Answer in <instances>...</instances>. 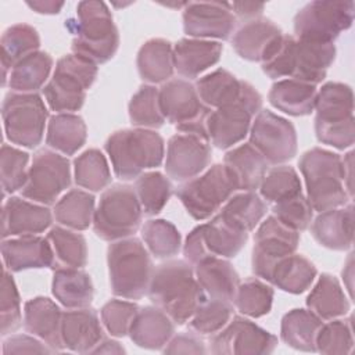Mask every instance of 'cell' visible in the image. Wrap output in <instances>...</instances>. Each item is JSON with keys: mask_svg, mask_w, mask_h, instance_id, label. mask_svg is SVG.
<instances>
[{"mask_svg": "<svg viewBox=\"0 0 355 355\" xmlns=\"http://www.w3.org/2000/svg\"><path fill=\"white\" fill-rule=\"evenodd\" d=\"M336 53L334 43L301 40L283 33L275 50L261 62V68L270 79L290 78L316 86L326 78Z\"/></svg>", "mask_w": 355, "mask_h": 355, "instance_id": "cell-1", "label": "cell"}, {"mask_svg": "<svg viewBox=\"0 0 355 355\" xmlns=\"http://www.w3.org/2000/svg\"><path fill=\"white\" fill-rule=\"evenodd\" d=\"M147 295L178 326L187 323L205 298L196 279L194 266L186 259H169L158 265L153 272Z\"/></svg>", "mask_w": 355, "mask_h": 355, "instance_id": "cell-2", "label": "cell"}, {"mask_svg": "<svg viewBox=\"0 0 355 355\" xmlns=\"http://www.w3.org/2000/svg\"><path fill=\"white\" fill-rule=\"evenodd\" d=\"M65 28L73 35L72 53L97 65L108 62L118 51V28L104 1L87 0L78 3L76 17L65 21Z\"/></svg>", "mask_w": 355, "mask_h": 355, "instance_id": "cell-3", "label": "cell"}, {"mask_svg": "<svg viewBox=\"0 0 355 355\" xmlns=\"http://www.w3.org/2000/svg\"><path fill=\"white\" fill-rule=\"evenodd\" d=\"M104 150L112 171L121 180L137 179L147 169L157 168L165 157L162 136L151 129H121L108 136Z\"/></svg>", "mask_w": 355, "mask_h": 355, "instance_id": "cell-4", "label": "cell"}, {"mask_svg": "<svg viewBox=\"0 0 355 355\" xmlns=\"http://www.w3.org/2000/svg\"><path fill=\"white\" fill-rule=\"evenodd\" d=\"M315 135L322 144L347 150L355 141L354 93L341 82L324 83L315 100Z\"/></svg>", "mask_w": 355, "mask_h": 355, "instance_id": "cell-5", "label": "cell"}, {"mask_svg": "<svg viewBox=\"0 0 355 355\" xmlns=\"http://www.w3.org/2000/svg\"><path fill=\"white\" fill-rule=\"evenodd\" d=\"M306 198L313 211L323 212L348 204L351 197L344 184L341 155L320 147L305 151L298 161Z\"/></svg>", "mask_w": 355, "mask_h": 355, "instance_id": "cell-6", "label": "cell"}, {"mask_svg": "<svg viewBox=\"0 0 355 355\" xmlns=\"http://www.w3.org/2000/svg\"><path fill=\"white\" fill-rule=\"evenodd\" d=\"M107 265L114 295L140 300L147 294L154 266L147 247L137 237L111 241L107 248Z\"/></svg>", "mask_w": 355, "mask_h": 355, "instance_id": "cell-7", "label": "cell"}, {"mask_svg": "<svg viewBox=\"0 0 355 355\" xmlns=\"http://www.w3.org/2000/svg\"><path fill=\"white\" fill-rule=\"evenodd\" d=\"M97 73L98 67L93 61L75 53L62 55L55 62L53 76L42 89L47 107L55 114L80 110Z\"/></svg>", "mask_w": 355, "mask_h": 355, "instance_id": "cell-8", "label": "cell"}, {"mask_svg": "<svg viewBox=\"0 0 355 355\" xmlns=\"http://www.w3.org/2000/svg\"><path fill=\"white\" fill-rule=\"evenodd\" d=\"M143 209L133 186L116 183L108 186L94 209L93 232L104 241H116L133 236L141 225Z\"/></svg>", "mask_w": 355, "mask_h": 355, "instance_id": "cell-9", "label": "cell"}, {"mask_svg": "<svg viewBox=\"0 0 355 355\" xmlns=\"http://www.w3.org/2000/svg\"><path fill=\"white\" fill-rule=\"evenodd\" d=\"M1 118L6 137L11 144L36 148L47 129L49 110L37 93L10 92L1 104Z\"/></svg>", "mask_w": 355, "mask_h": 355, "instance_id": "cell-10", "label": "cell"}, {"mask_svg": "<svg viewBox=\"0 0 355 355\" xmlns=\"http://www.w3.org/2000/svg\"><path fill=\"white\" fill-rule=\"evenodd\" d=\"M236 191L226 166L215 164L198 176L183 182L176 196L193 219L204 220L215 215Z\"/></svg>", "mask_w": 355, "mask_h": 355, "instance_id": "cell-11", "label": "cell"}, {"mask_svg": "<svg viewBox=\"0 0 355 355\" xmlns=\"http://www.w3.org/2000/svg\"><path fill=\"white\" fill-rule=\"evenodd\" d=\"M158 97L165 121L179 133L197 135L209 140L207 119L212 110L201 101L193 83L186 79H169L158 89Z\"/></svg>", "mask_w": 355, "mask_h": 355, "instance_id": "cell-12", "label": "cell"}, {"mask_svg": "<svg viewBox=\"0 0 355 355\" xmlns=\"http://www.w3.org/2000/svg\"><path fill=\"white\" fill-rule=\"evenodd\" d=\"M355 15L354 1L306 3L294 15V37L319 43H334L341 32L351 28Z\"/></svg>", "mask_w": 355, "mask_h": 355, "instance_id": "cell-13", "label": "cell"}, {"mask_svg": "<svg viewBox=\"0 0 355 355\" xmlns=\"http://www.w3.org/2000/svg\"><path fill=\"white\" fill-rule=\"evenodd\" d=\"M71 184V164L68 158L51 148H40L33 154L28 180L21 190L22 197L53 205Z\"/></svg>", "mask_w": 355, "mask_h": 355, "instance_id": "cell-14", "label": "cell"}, {"mask_svg": "<svg viewBox=\"0 0 355 355\" xmlns=\"http://www.w3.org/2000/svg\"><path fill=\"white\" fill-rule=\"evenodd\" d=\"M250 144L268 164L283 165L297 155V130L288 119L269 110H261L251 123Z\"/></svg>", "mask_w": 355, "mask_h": 355, "instance_id": "cell-15", "label": "cell"}, {"mask_svg": "<svg viewBox=\"0 0 355 355\" xmlns=\"http://www.w3.org/2000/svg\"><path fill=\"white\" fill-rule=\"evenodd\" d=\"M301 236L298 232L288 229L273 215H269L259 223L254 234V247L251 254L252 273L257 277L269 282L276 263L294 254L298 248Z\"/></svg>", "mask_w": 355, "mask_h": 355, "instance_id": "cell-16", "label": "cell"}, {"mask_svg": "<svg viewBox=\"0 0 355 355\" xmlns=\"http://www.w3.org/2000/svg\"><path fill=\"white\" fill-rule=\"evenodd\" d=\"M277 347V337L250 319L233 315L229 323L211 337L215 355H268Z\"/></svg>", "mask_w": 355, "mask_h": 355, "instance_id": "cell-17", "label": "cell"}, {"mask_svg": "<svg viewBox=\"0 0 355 355\" xmlns=\"http://www.w3.org/2000/svg\"><path fill=\"white\" fill-rule=\"evenodd\" d=\"M197 93L201 101L211 110L243 104L251 108L255 114L262 110V96L248 82L237 79L232 72L218 68L196 83Z\"/></svg>", "mask_w": 355, "mask_h": 355, "instance_id": "cell-18", "label": "cell"}, {"mask_svg": "<svg viewBox=\"0 0 355 355\" xmlns=\"http://www.w3.org/2000/svg\"><path fill=\"white\" fill-rule=\"evenodd\" d=\"M183 31L189 37L227 40L234 33L237 18L230 3L187 1L182 14Z\"/></svg>", "mask_w": 355, "mask_h": 355, "instance_id": "cell-19", "label": "cell"}, {"mask_svg": "<svg viewBox=\"0 0 355 355\" xmlns=\"http://www.w3.org/2000/svg\"><path fill=\"white\" fill-rule=\"evenodd\" d=\"M212 159L209 140L190 133H176L166 144L165 171L176 182H187L202 173Z\"/></svg>", "mask_w": 355, "mask_h": 355, "instance_id": "cell-20", "label": "cell"}, {"mask_svg": "<svg viewBox=\"0 0 355 355\" xmlns=\"http://www.w3.org/2000/svg\"><path fill=\"white\" fill-rule=\"evenodd\" d=\"M53 212L47 205L28 198L10 196L1 211V237L32 236L47 230L53 223Z\"/></svg>", "mask_w": 355, "mask_h": 355, "instance_id": "cell-21", "label": "cell"}, {"mask_svg": "<svg viewBox=\"0 0 355 355\" xmlns=\"http://www.w3.org/2000/svg\"><path fill=\"white\" fill-rule=\"evenodd\" d=\"M283 31L268 18H257L243 22L233 33L232 46L237 55L245 61L263 62L275 50Z\"/></svg>", "mask_w": 355, "mask_h": 355, "instance_id": "cell-22", "label": "cell"}, {"mask_svg": "<svg viewBox=\"0 0 355 355\" xmlns=\"http://www.w3.org/2000/svg\"><path fill=\"white\" fill-rule=\"evenodd\" d=\"M4 269L22 272L28 269L53 268L55 257L49 239L42 236H18L4 239L1 243Z\"/></svg>", "mask_w": 355, "mask_h": 355, "instance_id": "cell-23", "label": "cell"}, {"mask_svg": "<svg viewBox=\"0 0 355 355\" xmlns=\"http://www.w3.org/2000/svg\"><path fill=\"white\" fill-rule=\"evenodd\" d=\"M255 115L251 108L243 104L212 110L207 119L209 143L219 150L232 148L247 137Z\"/></svg>", "mask_w": 355, "mask_h": 355, "instance_id": "cell-24", "label": "cell"}, {"mask_svg": "<svg viewBox=\"0 0 355 355\" xmlns=\"http://www.w3.org/2000/svg\"><path fill=\"white\" fill-rule=\"evenodd\" d=\"M311 233L315 241L333 251H347L354 244V205L333 208L312 219Z\"/></svg>", "mask_w": 355, "mask_h": 355, "instance_id": "cell-25", "label": "cell"}, {"mask_svg": "<svg viewBox=\"0 0 355 355\" xmlns=\"http://www.w3.org/2000/svg\"><path fill=\"white\" fill-rule=\"evenodd\" d=\"M103 338V326L93 308H76L64 312L61 322L64 348L79 354H89Z\"/></svg>", "mask_w": 355, "mask_h": 355, "instance_id": "cell-26", "label": "cell"}, {"mask_svg": "<svg viewBox=\"0 0 355 355\" xmlns=\"http://www.w3.org/2000/svg\"><path fill=\"white\" fill-rule=\"evenodd\" d=\"M64 312L49 297H35L24 305V327L57 352L64 349L61 341V322Z\"/></svg>", "mask_w": 355, "mask_h": 355, "instance_id": "cell-27", "label": "cell"}, {"mask_svg": "<svg viewBox=\"0 0 355 355\" xmlns=\"http://www.w3.org/2000/svg\"><path fill=\"white\" fill-rule=\"evenodd\" d=\"M223 46L216 40L194 37L179 39L173 44V64L179 75L194 79L215 65L222 55Z\"/></svg>", "mask_w": 355, "mask_h": 355, "instance_id": "cell-28", "label": "cell"}, {"mask_svg": "<svg viewBox=\"0 0 355 355\" xmlns=\"http://www.w3.org/2000/svg\"><path fill=\"white\" fill-rule=\"evenodd\" d=\"M194 275L205 297L233 302L240 276L229 259L208 257L194 265Z\"/></svg>", "mask_w": 355, "mask_h": 355, "instance_id": "cell-29", "label": "cell"}, {"mask_svg": "<svg viewBox=\"0 0 355 355\" xmlns=\"http://www.w3.org/2000/svg\"><path fill=\"white\" fill-rule=\"evenodd\" d=\"M175 322L158 306L148 305L139 308L130 329L129 337L140 348L162 349L175 334Z\"/></svg>", "mask_w": 355, "mask_h": 355, "instance_id": "cell-30", "label": "cell"}, {"mask_svg": "<svg viewBox=\"0 0 355 355\" xmlns=\"http://www.w3.org/2000/svg\"><path fill=\"white\" fill-rule=\"evenodd\" d=\"M223 165L237 191H255L269 168L266 159L250 143L229 150L223 157Z\"/></svg>", "mask_w": 355, "mask_h": 355, "instance_id": "cell-31", "label": "cell"}, {"mask_svg": "<svg viewBox=\"0 0 355 355\" xmlns=\"http://www.w3.org/2000/svg\"><path fill=\"white\" fill-rule=\"evenodd\" d=\"M201 232L209 257L234 258L248 240V232L220 212H216L209 222L202 223Z\"/></svg>", "mask_w": 355, "mask_h": 355, "instance_id": "cell-32", "label": "cell"}, {"mask_svg": "<svg viewBox=\"0 0 355 355\" xmlns=\"http://www.w3.org/2000/svg\"><path fill=\"white\" fill-rule=\"evenodd\" d=\"M54 298L68 309L87 308L93 302L94 287L92 277L80 268H54L51 280Z\"/></svg>", "mask_w": 355, "mask_h": 355, "instance_id": "cell-33", "label": "cell"}, {"mask_svg": "<svg viewBox=\"0 0 355 355\" xmlns=\"http://www.w3.org/2000/svg\"><path fill=\"white\" fill-rule=\"evenodd\" d=\"M136 67L140 78L148 85L168 82L175 71L172 43L162 37L148 39L137 51Z\"/></svg>", "mask_w": 355, "mask_h": 355, "instance_id": "cell-34", "label": "cell"}, {"mask_svg": "<svg viewBox=\"0 0 355 355\" xmlns=\"http://www.w3.org/2000/svg\"><path fill=\"white\" fill-rule=\"evenodd\" d=\"M318 89L315 85L295 79L276 80L269 93V103L279 111L291 116H305L313 112Z\"/></svg>", "mask_w": 355, "mask_h": 355, "instance_id": "cell-35", "label": "cell"}, {"mask_svg": "<svg viewBox=\"0 0 355 355\" xmlns=\"http://www.w3.org/2000/svg\"><path fill=\"white\" fill-rule=\"evenodd\" d=\"M87 139V126L83 118L73 112H60L49 118L46 129V144L49 148L62 154L73 155Z\"/></svg>", "mask_w": 355, "mask_h": 355, "instance_id": "cell-36", "label": "cell"}, {"mask_svg": "<svg viewBox=\"0 0 355 355\" xmlns=\"http://www.w3.org/2000/svg\"><path fill=\"white\" fill-rule=\"evenodd\" d=\"M306 308L322 320H331L345 316L351 302L345 295L338 279L330 273H322L306 297Z\"/></svg>", "mask_w": 355, "mask_h": 355, "instance_id": "cell-37", "label": "cell"}, {"mask_svg": "<svg viewBox=\"0 0 355 355\" xmlns=\"http://www.w3.org/2000/svg\"><path fill=\"white\" fill-rule=\"evenodd\" d=\"M322 324L323 320L312 311L295 308L282 318L280 338L294 349L316 352V336Z\"/></svg>", "mask_w": 355, "mask_h": 355, "instance_id": "cell-38", "label": "cell"}, {"mask_svg": "<svg viewBox=\"0 0 355 355\" xmlns=\"http://www.w3.org/2000/svg\"><path fill=\"white\" fill-rule=\"evenodd\" d=\"M1 47V68H3V85H7L8 73L11 68L29 54L39 51L40 36L37 31L25 22L14 24L8 26L0 39Z\"/></svg>", "mask_w": 355, "mask_h": 355, "instance_id": "cell-39", "label": "cell"}, {"mask_svg": "<svg viewBox=\"0 0 355 355\" xmlns=\"http://www.w3.org/2000/svg\"><path fill=\"white\" fill-rule=\"evenodd\" d=\"M318 269L306 257L291 254L276 263L269 282L272 286L290 294H301L313 283Z\"/></svg>", "mask_w": 355, "mask_h": 355, "instance_id": "cell-40", "label": "cell"}, {"mask_svg": "<svg viewBox=\"0 0 355 355\" xmlns=\"http://www.w3.org/2000/svg\"><path fill=\"white\" fill-rule=\"evenodd\" d=\"M54 60L46 51H35L17 62L7 79V85L17 93H36L46 86Z\"/></svg>", "mask_w": 355, "mask_h": 355, "instance_id": "cell-41", "label": "cell"}, {"mask_svg": "<svg viewBox=\"0 0 355 355\" xmlns=\"http://www.w3.org/2000/svg\"><path fill=\"white\" fill-rule=\"evenodd\" d=\"M96 198L86 190L72 189L55 204L53 215L60 226L80 232L93 223Z\"/></svg>", "mask_w": 355, "mask_h": 355, "instance_id": "cell-42", "label": "cell"}, {"mask_svg": "<svg viewBox=\"0 0 355 355\" xmlns=\"http://www.w3.org/2000/svg\"><path fill=\"white\" fill-rule=\"evenodd\" d=\"M75 183L87 191L97 193L111 183V169L98 148H89L73 159Z\"/></svg>", "mask_w": 355, "mask_h": 355, "instance_id": "cell-43", "label": "cell"}, {"mask_svg": "<svg viewBox=\"0 0 355 355\" xmlns=\"http://www.w3.org/2000/svg\"><path fill=\"white\" fill-rule=\"evenodd\" d=\"M51 243L54 257L58 265L64 268H83L87 263V243L86 239L76 230L54 226L47 233ZM60 268V266H58Z\"/></svg>", "mask_w": 355, "mask_h": 355, "instance_id": "cell-44", "label": "cell"}, {"mask_svg": "<svg viewBox=\"0 0 355 355\" xmlns=\"http://www.w3.org/2000/svg\"><path fill=\"white\" fill-rule=\"evenodd\" d=\"M275 291L265 280L259 277H248L239 284L233 305L240 313L248 318H261L270 312Z\"/></svg>", "mask_w": 355, "mask_h": 355, "instance_id": "cell-45", "label": "cell"}, {"mask_svg": "<svg viewBox=\"0 0 355 355\" xmlns=\"http://www.w3.org/2000/svg\"><path fill=\"white\" fill-rule=\"evenodd\" d=\"M135 191L147 216L158 215L172 196L171 180L158 171H148L135 179Z\"/></svg>", "mask_w": 355, "mask_h": 355, "instance_id": "cell-46", "label": "cell"}, {"mask_svg": "<svg viewBox=\"0 0 355 355\" xmlns=\"http://www.w3.org/2000/svg\"><path fill=\"white\" fill-rule=\"evenodd\" d=\"M268 204L255 191L234 193L218 211L245 232L254 230L266 215Z\"/></svg>", "mask_w": 355, "mask_h": 355, "instance_id": "cell-47", "label": "cell"}, {"mask_svg": "<svg viewBox=\"0 0 355 355\" xmlns=\"http://www.w3.org/2000/svg\"><path fill=\"white\" fill-rule=\"evenodd\" d=\"M141 237L148 252L157 259H169L179 254L182 236L166 219H150L141 227Z\"/></svg>", "mask_w": 355, "mask_h": 355, "instance_id": "cell-48", "label": "cell"}, {"mask_svg": "<svg viewBox=\"0 0 355 355\" xmlns=\"http://www.w3.org/2000/svg\"><path fill=\"white\" fill-rule=\"evenodd\" d=\"M128 114L135 128L155 130L164 126L165 118L159 107L158 89L154 85L140 86L129 101Z\"/></svg>", "mask_w": 355, "mask_h": 355, "instance_id": "cell-49", "label": "cell"}, {"mask_svg": "<svg viewBox=\"0 0 355 355\" xmlns=\"http://www.w3.org/2000/svg\"><path fill=\"white\" fill-rule=\"evenodd\" d=\"M258 189L266 204H276L302 193V184L297 171L284 164L268 169Z\"/></svg>", "mask_w": 355, "mask_h": 355, "instance_id": "cell-50", "label": "cell"}, {"mask_svg": "<svg viewBox=\"0 0 355 355\" xmlns=\"http://www.w3.org/2000/svg\"><path fill=\"white\" fill-rule=\"evenodd\" d=\"M232 316L233 302L205 297L187 323L189 329L198 336H214L229 323Z\"/></svg>", "mask_w": 355, "mask_h": 355, "instance_id": "cell-51", "label": "cell"}, {"mask_svg": "<svg viewBox=\"0 0 355 355\" xmlns=\"http://www.w3.org/2000/svg\"><path fill=\"white\" fill-rule=\"evenodd\" d=\"M354 347L352 316L323 323L316 336V351L326 355H345Z\"/></svg>", "mask_w": 355, "mask_h": 355, "instance_id": "cell-52", "label": "cell"}, {"mask_svg": "<svg viewBox=\"0 0 355 355\" xmlns=\"http://www.w3.org/2000/svg\"><path fill=\"white\" fill-rule=\"evenodd\" d=\"M29 154L10 144L1 146L0 153V172L3 193L12 194L22 190L28 180Z\"/></svg>", "mask_w": 355, "mask_h": 355, "instance_id": "cell-53", "label": "cell"}, {"mask_svg": "<svg viewBox=\"0 0 355 355\" xmlns=\"http://www.w3.org/2000/svg\"><path fill=\"white\" fill-rule=\"evenodd\" d=\"M24 324L21 311V297L15 280L10 270L4 269L1 280V300H0V331L1 337L10 336Z\"/></svg>", "mask_w": 355, "mask_h": 355, "instance_id": "cell-54", "label": "cell"}, {"mask_svg": "<svg viewBox=\"0 0 355 355\" xmlns=\"http://www.w3.org/2000/svg\"><path fill=\"white\" fill-rule=\"evenodd\" d=\"M279 222L298 233L306 230L313 219V208L306 196L297 194L291 198L273 204L272 214Z\"/></svg>", "mask_w": 355, "mask_h": 355, "instance_id": "cell-55", "label": "cell"}, {"mask_svg": "<svg viewBox=\"0 0 355 355\" xmlns=\"http://www.w3.org/2000/svg\"><path fill=\"white\" fill-rule=\"evenodd\" d=\"M139 305L133 301L110 300L101 306L100 318L105 330L114 337H125L129 334L130 324L139 311Z\"/></svg>", "mask_w": 355, "mask_h": 355, "instance_id": "cell-56", "label": "cell"}, {"mask_svg": "<svg viewBox=\"0 0 355 355\" xmlns=\"http://www.w3.org/2000/svg\"><path fill=\"white\" fill-rule=\"evenodd\" d=\"M57 351L40 338L28 334H10L3 341V355L11 354H55Z\"/></svg>", "mask_w": 355, "mask_h": 355, "instance_id": "cell-57", "label": "cell"}, {"mask_svg": "<svg viewBox=\"0 0 355 355\" xmlns=\"http://www.w3.org/2000/svg\"><path fill=\"white\" fill-rule=\"evenodd\" d=\"M164 354H207L204 341L194 331L173 334L168 344L162 348Z\"/></svg>", "mask_w": 355, "mask_h": 355, "instance_id": "cell-58", "label": "cell"}, {"mask_svg": "<svg viewBox=\"0 0 355 355\" xmlns=\"http://www.w3.org/2000/svg\"><path fill=\"white\" fill-rule=\"evenodd\" d=\"M183 255L184 259L191 263L193 266L198 263L200 261L205 259L209 257L204 239H202V232H201V225L196 226L186 237L184 244H183Z\"/></svg>", "mask_w": 355, "mask_h": 355, "instance_id": "cell-59", "label": "cell"}, {"mask_svg": "<svg viewBox=\"0 0 355 355\" xmlns=\"http://www.w3.org/2000/svg\"><path fill=\"white\" fill-rule=\"evenodd\" d=\"M230 4H232L234 17L241 19L243 22L261 18L265 8L263 3H254V1H236Z\"/></svg>", "mask_w": 355, "mask_h": 355, "instance_id": "cell-60", "label": "cell"}, {"mask_svg": "<svg viewBox=\"0 0 355 355\" xmlns=\"http://www.w3.org/2000/svg\"><path fill=\"white\" fill-rule=\"evenodd\" d=\"M26 6L33 10L37 14L44 15H55L60 14V11L64 7L62 1H51V0H37V1H26Z\"/></svg>", "mask_w": 355, "mask_h": 355, "instance_id": "cell-61", "label": "cell"}, {"mask_svg": "<svg viewBox=\"0 0 355 355\" xmlns=\"http://www.w3.org/2000/svg\"><path fill=\"white\" fill-rule=\"evenodd\" d=\"M343 162V173H344V184L347 189L348 196L352 198L354 189H352V176H354V151H348L344 157H341Z\"/></svg>", "mask_w": 355, "mask_h": 355, "instance_id": "cell-62", "label": "cell"}, {"mask_svg": "<svg viewBox=\"0 0 355 355\" xmlns=\"http://www.w3.org/2000/svg\"><path fill=\"white\" fill-rule=\"evenodd\" d=\"M125 348L115 340L103 338L92 351V354H123Z\"/></svg>", "mask_w": 355, "mask_h": 355, "instance_id": "cell-63", "label": "cell"}, {"mask_svg": "<svg viewBox=\"0 0 355 355\" xmlns=\"http://www.w3.org/2000/svg\"><path fill=\"white\" fill-rule=\"evenodd\" d=\"M354 254L351 252L344 263V268L341 270V276H343V282L345 288L348 290L349 294V300L352 298V279H354Z\"/></svg>", "mask_w": 355, "mask_h": 355, "instance_id": "cell-64", "label": "cell"}]
</instances>
